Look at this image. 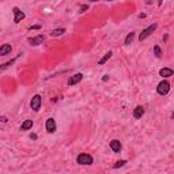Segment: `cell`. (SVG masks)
Here are the masks:
<instances>
[{
	"label": "cell",
	"mask_w": 174,
	"mask_h": 174,
	"mask_svg": "<svg viewBox=\"0 0 174 174\" xmlns=\"http://www.w3.org/2000/svg\"><path fill=\"white\" fill-rule=\"evenodd\" d=\"M41 27H42L41 25H34V26H30V27H29V30H40Z\"/></svg>",
	"instance_id": "obj_21"
},
{
	"label": "cell",
	"mask_w": 174,
	"mask_h": 174,
	"mask_svg": "<svg viewBox=\"0 0 174 174\" xmlns=\"http://www.w3.org/2000/svg\"><path fill=\"white\" fill-rule=\"evenodd\" d=\"M87 10H88V6H87V4H82L80 8H79V13L83 14V13H86Z\"/></svg>",
	"instance_id": "obj_20"
},
{
	"label": "cell",
	"mask_w": 174,
	"mask_h": 174,
	"mask_svg": "<svg viewBox=\"0 0 174 174\" xmlns=\"http://www.w3.org/2000/svg\"><path fill=\"white\" fill-rule=\"evenodd\" d=\"M15 60H16V59H13V60H10V61L4 63V64H1V69H6L7 67H10V65H13L14 63H15Z\"/></svg>",
	"instance_id": "obj_19"
},
{
	"label": "cell",
	"mask_w": 174,
	"mask_h": 174,
	"mask_svg": "<svg viewBox=\"0 0 174 174\" xmlns=\"http://www.w3.org/2000/svg\"><path fill=\"white\" fill-rule=\"evenodd\" d=\"M88 1H98V0H88Z\"/></svg>",
	"instance_id": "obj_28"
},
{
	"label": "cell",
	"mask_w": 174,
	"mask_h": 174,
	"mask_svg": "<svg viewBox=\"0 0 174 174\" xmlns=\"http://www.w3.org/2000/svg\"><path fill=\"white\" fill-rule=\"evenodd\" d=\"M112 55H113V52H110V50H109L107 53H105V56H103V57H102V59L100 60V61H98V65H103V64H105V63L107 61V60H109L110 57H112Z\"/></svg>",
	"instance_id": "obj_16"
},
{
	"label": "cell",
	"mask_w": 174,
	"mask_h": 174,
	"mask_svg": "<svg viewBox=\"0 0 174 174\" xmlns=\"http://www.w3.org/2000/svg\"><path fill=\"white\" fill-rule=\"evenodd\" d=\"M154 55H155L156 59H159V57L162 56V49L159 45H155V46H154Z\"/></svg>",
	"instance_id": "obj_17"
},
{
	"label": "cell",
	"mask_w": 174,
	"mask_h": 174,
	"mask_svg": "<svg viewBox=\"0 0 174 174\" xmlns=\"http://www.w3.org/2000/svg\"><path fill=\"white\" fill-rule=\"evenodd\" d=\"M139 18L142 19V18H146V14H139Z\"/></svg>",
	"instance_id": "obj_26"
},
{
	"label": "cell",
	"mask_w": 174,
	"mask_h": 174,
	"mask_svg": "<svg viewBox=\"0 0 174 174\" xmlns=\"http://www.w3.org/2000/svg\"><path fill=\"white\" fill-rule=\"evenodd\" d=\"M30 139H31V140H37L38 136L36 135V133H30Z\"/></svg>",
	"instance_id": "obj_22"
},
{
	"label": "cell",
	"mask_w": 174,
	"mask_h": 174,
	"mask_svg": "<svg viewBox=\"0 0 174 174\" xmlns=\"http://www.w3.org/2000/svg\"><path fill=\"white\" fill-rule=\"evenodd\" d=\"M41 103H42V98H41V95L40 94H36L30 101V107L31 110H34V112H38L40 109H41Z\"/></svg>",
	"instance_id": "obj_4"
},
{
	"label": "cell",
	"mask_w": 174,
	"mask_h": 174,
	"mask_svg": "<svg viewBox=\"0 0 174 174\" xmlns=\"http://www.w3.org/2000/svg\"><path fill=\"white\" fill-rule=\"evenodd\" d=\"M45 129L48 133H55L57 129V125H56V121H55V118L53 117H49L46 120V123H45Z\"/></svg>",
	"instance_id": "obj_5"
},
{
	"label": "cell",
	"mask_w": 174,
	"mask_h": 174,
	"mask_svg": "<svg viewBox=\"0 0 174 174\" xmlns=\"http://www.w3.org/2000/svg\"><path fill=\"white\" fill-rule=\"evenodd\" d=\"M82 79H83V74H80V72H78V74H75L72 75V76H69V79H68V84L69 87L71 86H75V84H78V83H80Z\"/></svg>",
	"instance_id": "obj_8"
},
{
	"label": "cell",
	"mask_w": 174,
	"mask_h": 174,
	"mask_svg": "<svg viewBox=\"0 0 174 174\" xmlns=\"http://www.w3.org/2000/svg\"><path fill=\"white\" fill-rule=\"evenodd\" d=\"M76 163L82 165V166H90L94 163V158L87 152H80L79 155L76 156Z\"/></svg>",
	"instance_id": "obj_1"
},
{
	"label": "cell",
	"mask_w": 174,
	"mask_h": 174,
	"mask_svg": "<svg viewBox=\"0 0 174 174\" xmlns=\"http://www.w3.org/2000/svg\"><path fill=\"white\" fill-rule=\"evenodd\" d=\"M13 13H14V23H19L20 20H23L26 18V14L23 11H20L19 7H14Z\"/></svg>",
	"instance_id": "obj_6"
},
{
	"label": "cell",
	"mask_w": 174,
	"mask_h": 174,
	"mask_svg": "<svg viewBox=\"0 0 174 174\" xmlns=\"http://www.w3.org/2000/svg\"><path fill=\"white\" fill-rule=\"evenodd\" d=\"M144 107L142 105H137L135 109H133V117L136 118V120H139V118H142L144 116Z\"/></svg>",
	"instance_id": "obj_12"
},
{
	"label": "cell",
	"mask_w": 174,
	"mask_h": 174,
	"mask_svg": "<svg viewBox=\"0 0 174 174\" xmlns=\"http://www.w3.org/2000/svg\"><path fill=\"white\" fill-rule=\"evenodd\" d=\"M127 165V161L125 159H121V161H117L114 165H113V167L114 169H118V167H123V166H125Z\"/></svg>",
	"instance_id": "obj_18"
},
{
	"label": "cell",
	"mask_w": 174,
	"mask_h": 174,
	"mask_svg": "<svg viewBox=\"0 0 174 174\" xmlns=\"http://www.w3.org/2000/svg\"><path fill=\"white\" fill-rule=\"evenodd\" d=\"M0 120H1V123H3V124H6V123H7V117H6V116H1V117H0Z\"/></svg>",
	"instance_id": "obj_23"
},
{
	"label": "cell",
	"mask_w": 174,
	"mask_h": 174,
	"mask_svg": "<svg viewBox=\"0 0 174 174\" xmlns=\"http://www.w3.org/2000/svg\"><path fill=\"white\" fill-rule=\"evenodd\" d=\"M169 91H170V83H169L166 79L158 83V86H156V93L159 94V95H167Z\"/></svg>",
	"instance_id": "obj_3"
},
{
	"label": "cell",
	"mask_w": 174,
	"mask_h": 174,
	"mask_svg": "<svg viewBox=\"0 0 174 174\" xmlns=\"http://www.w3.org/2000/svg\"><path fill=\"white\" fill-rule=\"evenodd\" d=\"M135 36H136V33H135V31L128 33V36H127L125 40H124V45H130V44L133 42V40H135Z\"/></svg>",
	"instance_id": "obj_14"
},
{
	"label": "cell",
	"mask_w": 174,
	"mask_h": 174,
	"mask_svg": "<svg viewBox=\"0 0 174 174\" xmlns=\"http://www.w3.org/2000/svg\"><path fill=\"white\" fill-rule=\"evenodd\" d=\"M107 1H113V0H107Z\"/></svg>",
	"instance_id": "obj_29"
},
{
	"label": "cell",
	"mask_w": 174,
	"mask_h": 174,
	"mask_svg": "<svg viewBox=\"0 0 174 174\" xmlns=\"http://www.w3.org/2000/svg\"><path fill=\"white\" fill-rule=\"evenodd\" d=\"M109 146H110V150H112L114 154L121 152V150H123V144H121V142H120V140H117V139H113Z\"/></svg>",
	"instance_id": "obj_9"
},
{
	"label": "cell",
	"mask_w": 174,
	"mask_h": 174,
	"mask_svg": "<svg viewBox=\"0 0 174 174\" xmlns=\"http://www.w3.org/2000/svg\"><path fill=\"white\" fill-rule=\"evenodd\" d=\"M144 3H146V4H151V3H152V0H144Z\"/></svg>",
	"instance_id": "obj_25"
},
{
	"label": "cell",
	"mask_w": 174,
	"mask_h": 174,
	"mask_svg": "<svg viewBox=\"0 0 174 174\" xmlns=\"http://www.w3.org/2000/svg\"><path fill=\"white\" fill-rule=\"evenodd\" d=\"M102 80H103V82H107V80H109V75H103Z\"/></svg>",
	"instance_id": "obj_24"
},
{
	"label": "cell",
	"mask_w": 174,
	"mask_h": 174,
	"mask_svg": "<svg viewBox=\"0 0 174 174\" xmlns=\"http://www.w3.org/2000/svg\"><path fill=\"white\" fill-rule=\"evenodd\" d=\"M65 33V29L64 27H59V29H53L50 31V36L52 37H59V36H63Z\"/></svg>",
	"instance_id": "obj_15"
},
{
	"label": "cell",
	"mask_w": 174,
	"mask_h": 174,
	"mask_svg": "<svg viewBox=\"0 0 174 174\" xmlns=\"http://www.w3.org/2000/svg\"><path fill=\"white\" fill-rule=\"evenodd\" d=\"M156 29H158V25H156V23H152V25H150L148 27H146V29L142 30V33L139 34V41L142 42V41H144V40H147Z\"/></svg>",
	"instance_id": "obj_2"
},
{
	"label": "cell",
	"mask_w": 174,
	"mask_h": 174,
	"mask_svg": "<svg viewBox=\"0 0 174 174\" xmlns=\"http://www.w3.org/2000/svg\"><path fill=\"white\" fill-rule=\"evenodd\" d=\"M162 3H163V0H158V6H162Z\"/></svg>",
	"instance_id": "obj_27"
},
{
	"label": "cell",
	"mask_w": 174,
	"mask_h": 174,
	"mask_svg": "<svg viewBox=\"0 0 174 174\" xmlns=\"http://www.w3.org/2000/svg\"><path fill=\"white\" fill-rule=\"evenodd\" d=\"M174 75V71L171 68H169V67H163V68L159 69V76H162V78H170V76H173Z\"/></svg>",
	"instance_id": "obj_11"
},
{
	"label": "cell",
	"mask_w": 174,
	"mask_h": 174,
	"mask_svg": "<svg viewBox=\"0 0 174 174\" xmlns=\"http://www.w3.org/2000/svg\"><path fill=\"white\" fill-rule=\"evenodd\" d=\"M33 128V120H25L20 125V130H29Z\"/></svg>",
	"instance_id": "obj_13"
},
{
	"label": "cell",
	"mask_w": 174,
	"mask_h": 174,
	"mask_svg": "<svg viewBox=\"0 0 174 174\" xmlns=\"http://www.w3.org/2000/svg\"><path fill=\"white\" fill-rule=\"evenodd\" d=\"M27 41L30 42L31 46H38V45H41V44L45 41V36H44V34H38L36 37H29Z\"/></svg>",
	"instance_id": "obj_7"
},
{
	"label": "cell",
	"mask_w": 174,
	"mask_h": 174,
	"mask_svg": "<svg viewBox=\"0 0 174 174\" xmlns=\"http://www.w3.org/2000/svg\"><path fill=\"white\" fill-rule=\"evenodd\" d=\"M13 52V46L11 44H3L0 46V56H7V55H11Z\"/></svg>",
	"instance_id": "obj_10"
}]
</instances>
